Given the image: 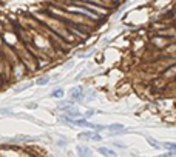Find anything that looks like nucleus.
I'll return each instance as SVG.
<instances>
[{"instance_id":"nucleus-1","label":"nucleus","mask_w":176,"mask_h":157,"mask_svg":"<svg viewBox=\"0 0 176 157\" xmlns=\"http://www.w3.org/2000/svg\"><path fill=\"white\" fill-rule=\"evenodd\" d=\"M79 140H93V142H100L102 140V136L93 133V131H85V133H80L79 136Z\"/></svg>"},{"instance_id":"nucleus-2","label":"nucleus","mask_w":176,"mask_h":157,"mask_svg":"<svg viewBox=\"0 0 176 157\" xmlns=\"http://www.w3.org/2000/svg\"><path fill=\"white\" fill-rule=\"evenodd\" d=\"M71 97L74 102H80L83 99V88L82 86H76L71 89Z\"/></svg>"},{"instance_id":"nucleus-3","label":"nucleus","mask_w":176,"mask_h":157,"mask_svg":"<svg viewBox=\"0 0 176 157\" xmlns=\"http://www.w3.org/2000/svg\"><path fill=\"white\" fill-rule=\"evenodd\" d=\"M97 151H99L102 156H105V157H117V154H116L113 150H110V148H105V146L97 148Z\"/></svg>"},{"instance_id":"nucleus-4","label":"nucleus","mask_w":176,"mask_h":157,"mask_svg":"<svg viewBox=\"0 0 176 157\" xmlns=\"http://www.w3.org/2000/svg\"><path fill=\"white\" fill-rule=\"evenodd\" d=\"M105 129L111 131V133H117V131H122L124 129V125L122 123H111V125H105Z\"/></svg>"},{"instance_id":"nucleus-5","label":"nucleus","mask_w":176,"mask_h":157,"mask_svg":"<svg viewBox=\"0 0 176 157\" xmlns=\"http://www.w3.org/2000/svg\"><path fill=\"white\" fill-rule=\"evenodd\" d=\"M77 154L80 156V157H91V151H90V148H87V146H77Z\"/></svg>"},{"instance_id":"nucleus-6","label":"nucleus","mask_w":176,"mask_h":157,"mask_svg":"<svg viewBox=\"0 0 176 157\" xmlns=\"http://www.w3.org/2000/svg\"><path fill=\"white\" fill-rule=\"evenodd\" d=\"M162 148H165L167 153H176V143H172V142H164V143H162Z\"/></svg>"},{"instance_id":"nucleus-7","label":"nucleus","mask_w":176,"mask_h":157,"mask_svg":"<svg viewBox=\"0 0 176 157\" xmlns=\"http://www.w3.org/2000/svg\"><path fill=\"white\" fill-rule=\"evenodd\" d=\"M57 106L59 108H63L65 111H68V109H71L74 106V102H71V100H68V102H59Z\"/></svg>"},{"instance_id":"nucleus-8","label":"nucleus","mask_w":176,"mask_h":157,"mask_svg":"<svg viewBox=\"0 0 176 157\" xmlns=\"http://www.w3.org/2000/svg\"><path fill=\"white\" fill-rule=\"evenodd\" d=\"M147 142L150 143L153 148H156V150H159V148H162V143H161V142H157V140H154V139L148 137V136H147Z\"/></svg>"},{"instance_id":"nucleus-9","label":"nucleus","mask_w":176,"mask_h":157,"mask_svg":"<svg viewBox=\"0 0 176 157\" xmlns=\"http://www.w3.org/2000/svg\"><path fill=\"white\" fill-rule=\"evenodd\" d=\"M63 94H65V91H63L62 88H59V89H54V91L51 92V96H53V97H56V99H62V97H63Z\"/></svg>"},{"instance_id":"nucleus-10","label":"nucleus","mask_w":176,"mask_h":157,"mask_svg":"<svg viewBox=\"0 0 176 157\" xmlns=\"http://www.w3.org/2000/svg\"><path fill=\"white\" fill-rule=\"evenodd\" d=\"M48 82H50V77H40L37 79V85H46Z\"/></svg>"},{"instance_id":"nucleus-11","label":"nucleus","mask_w":176,"mask_h":157,"mask_svg":"<svg viewBox=\"0 0 176 157\" xmlns=\"http://www.w3.org/2000/svg\"><path fill=\"white\" fill-rule=\"evenodd\" d=\"M31 85H33V83H25V85H22L20 88H16L14 91H16V92H20V91H23V89H26V88H30Z\"/></svg>"},{"instance_id":"nucleus-12","label":"nucleus","mask_w":176,"mask_h":157,"mask_svg":"<svg viewBox=\"0 0 176 157\" xmlns=\"http://www.w3.org/2000/svg\"><path fill=\"white\" fill-rule=\"evenodd\" d=\"M93 114H94V111H93V109H90V111H87V113H85V119H88V117H91Z\"/></svg>"}]
</instances>
